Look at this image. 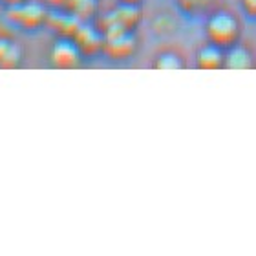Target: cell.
<instances>
[{"instance_id":"1","label":"cell","mask_w":256,"mask_h":256,"mask_svg":"<svg viewBox=\"0 0 256 256\" xmlns=\"http://www.w3.org/2000/svg\"><path fill=\"white\" fill-rule=\"evenodd\" d=\"M48 13L46 6L35 0H26L22 4L11 6L8 8V20L13 22L15 26L26 32H35L38 28L46 26L48 20Z\"/></svg>"},{"instance_id":"2","label":"cell","mask_w":256,"mask_h":256,"mask_svg":"<svg viewBox=\"0 0 256 256\" xmlns=\"http://www.w3.org/2000/svg\"><path fill=\"white\" fill-rule=\"evenodd\" d=\"M102 54H106L114 60H123L132 57L138 44L132 32L128 30H114V32L102 33Z\"/></svg>"},{"instance_id":"3","label":"cell","mask_w":256,"mask_h":256,"mask_svg":"<svg viewBox=\"0 0 256 256\" xmlns=\"http://www.w3.org/2000/svg\"><path fill=\"white\" fill-rule=\"evenodd\" d=\"M139 20H141V13H139L138 6L121 4L114 11H110L108 15L102 16L101 32L108 33L114 32V30H128V32H132L134 28L138 26Z\"/></svg>"},{"instance_id":"4","label":"cell","mask_w":256,"mask_h":256,"mask_svg":"<svg viewBox=\"0 0 256 256\" xmlns=\"http://www.w3.org/2000/svg\"><path fill=\"white\" fill-rule=\"evenodd\" d=\"M207 35L214 46H229L238 35V24L227 13H218L208 20Z\"/></svg>"},{"instance_id":"5","label":"cell","mask_w":256,"mask_h":256,"mask_svg":"<svg viewBox=\"0 0 256 256\" xmlns=\"http://www.w3.org/2000/svg\"><path fill=\"white\" fill-rule=\"evenodd\" d=\"M80 57H82V54L79 52V48L75 46V42L72 38L60 37L52 46V50H50V62L54 64L55 68H60V70L77 68L80 64Z\"/></svg>"},{"instance_id":"6","label":"cell","mask_w":256,"mask_h":256,"mask_svg":"<svg viewBox=\"0 0 256 256\" xmlns=\"http://www.w3.org/2000/svg\"><path fill=\"white\" fill-rule=\"evenodd\" d=\"M102 38H104V35H102L101 30L88 26V24H80L79 30L72 37V40L79 48L80 54L86 55V57H92V55H97L99 52H102Z\"/></svg>"},{"instance_id":"7","label":"cell","mask_w":256,"mask_h":256,"mask_svg":"<svg viewBox=\"0 0 256 256\" xmlns=\"http://www.w3.org/2000/svg\"><path fill=\"white\" fill-rule=\"evenodd\" d=\"M80 24L82 22L75 15H72L70 11H54V13H48V20H46V26L52 28L62 38L74 37Z\"/></svg>"},{"instance_id":"8","label":"cell","mask_w":256,"mask_h":256,"mask_svg":"<svg viewBox=\"0 0 256 256\" xmlns=\"http://www.w3.org/2000/svg\"><path fill=\"white\" fill-rule=\"evenodd\" d=\"M64 8L72 15L77 16L79 20H84V18H90L92 15H96L97 0H68Z\"/></svg>"},{"instance_id":"9","label":"cell","mask_w":256,"mask_h":256,"mask_svg":"<svg viewBox=\"0 0 256 256\" xmlns=\"http://www.w3.org/2000/svg\"><path fill=\"white\" fill-rule=\"evenodd\" d=\"M224 64V57L216 46H207L198 54V66L203 70H216Z\"/></svg>"},{"instance_id":"10","label":"cell","mask_w":256,"mask_h":256,"mask_svg":"<svg viewBox=\"0 0 256 256\" xmlns=\"http://www.w3.org/2000/svg\"><path fill=\"white\" fill-rule=\"evenodd\" d=\"M224 64L230 70H247L251 66V57L244 48H232L224 59Z\"/></svg>"},{"instance_id":"11","label":"cell","mask_w":256,"mask_h":256,"mask_svg":"<svg viewBox=\"0 0 256 256\" xmlns=\"http://www.w3.org/2000/svg\"><path fill=\"white\" fill-rule=\"evenodd\" d=\"M22 60H24V52H22V48L18 46V44L11 40L10 46H8V50H6L4 57H2V60H0V68L15 70V68L20 66Z\"/></svg>"},{"instance_id":"12","label":"cell","mask_w":256,"mask_h":256,"mask_svg":"<svg viewBox=\"0 0 256 256\" xmlns=\"http://www.w3.org/2000/svg\"><path fill=\"white\" fill-rule=\"evenodd\" d=\"M154 66L158 70H180L183 68L182 59L174 54H163L158 57V60L154 62Z\"/></svg>"},{"instance_id":"13","label":"cell","mask_w":256,"mask_h":256,"mask_svg":"<svg viewBox=\"0 0 256 256\" xmlns=\"http://www.w3.org/2000/svg\"><path fill=\"white\" fill-rule=\"evenodd\" d=\"M244 8H246L251 15H256V0H244Z\"/></svg>"},{"instance_id":"14","label":"cell","mask_w":256,"mask_h":256,"mask_svg":"<svg viewBox=\"0 0 256 256\" xmlns=\"http://www.w3.org/2000/svg\"><path fill=\"white\" fill-rule=\"evenodd\" d=\"M10 38H6V37H0V60H2V57H4L6 54V50H8V46H10Z\"/></svg>"},{"instance_id":"15","label":"cell","mask_w":256,"mask_h":256,"mask_svg":"<svg viewBox=\"0 0 256 256\" xmlns=\"http://www.w3.org/2000/svg\"><path fill=\"white\" fill-rule=\"evenodd\" d=\"M180 2H182L185 8H188V10H190V8H198V6L202 4L203 0H180Z\"/></svg>"},{"instance_id":"16","label":"cell","mask_w":256,"mask_h":256,"mask_svg":"<svg viewBox=\"0 0 256 256\" xmlns=\"http://www.w3.org/2000/svg\"><path fill=\"white\" fill-rule=\"evenodd\" d=\"M4 6H8V8H11V6H16V4H22V2H26V0H0Z\"/></svg>"},{"instance_id":"17","label":"cell","mask_w":256,"mask_h":256,"mask_svg":"<svg viewBox=\"0 0 256 256\" xmlns=\"http://www.w3.org/2000/svg\"><path fill=\"white\" fill-rule=\"evenodd\" d=\"M48 2H50L52 6H54V8H64L68 0H48Z\"/></svg>"},{"instance_id":"18","label":"cell","mask_w":256,"mask_h":256,"mask_svg":"<svg viewBox=\"0 0 256 256\" xmlns=\"http://www.w3.org/2000/svg\"><path fill=\"white\" fill-rule=\"evenodd\" d=\"M141 0H121V4H134V6H138Z\"/></svg>"}]
</instances>
